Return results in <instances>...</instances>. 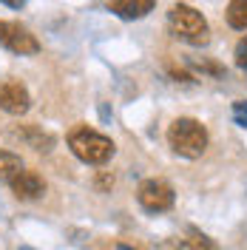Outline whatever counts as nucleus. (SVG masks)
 Segmentation results:
<instances>
[{
    "label": "nucleus",
    "instance_id": "nucleus-1",
    "mask_svg": "<svg viewBox=\"0 0 247 250\" xmlns=\"http://www.w3.org/2000/svg\"><path fill=\"white\" fill-rule=\"evenodd\" d=\"M168 29H170L173 37H179L187 46L199 48V46H207V43H210V26H207V20L202 17V12H196V9L187 6V3L170 6Z\"/></svg>",
    "mask_w": 247,
    "mask_h": 250
},
{
    "label": "nucleus",
    "instance_id": "nucleus-2",
    "mask_svg": "<svg viewBox=\"0 0 247 250\" xmlns=\"http://www.w3.org/2000/svg\"><path fill=\"white\" fill-rule=\"evenodd\" d=\"M168 145L185 159H199L207 151V128L193 117H179L168 128Z\"/></svg>",
    "mask_w": 247,
    "mask_h": 250
},
{
    "label": "nucleus",
    "instance_id": "nucleus-3",
    "mask_svg": "<svg viewBox=\"0 0 247 250\" xmlns=\"http://www.w3.org/2000/svg\"><path fill=\"white\" fill-rule=\"evenodd\" d=\"M68 148L85 165H105L114 156V142L105 134L88 128V125H80V128H74L68 134Z\"/></svg>",
    "mask_w": 247,
    "mask_h": 250
},
{
    "label": "nucleus",
    "instance_id": "nucleus-4",
    "mask_svg": "<svg viewBox=\"0 0 247 250\" xmlns=\"http://www.w3.org/2000/svg\"><path fill=\"white\" fill-rule=\"evenodd\" d=\"M0 46L9 48L12 54L29 57V54H37V51H40V40H37V37H34L23 23H15V20H0Z\"/></svg>",
    "mask_w": 247,
    "mask_h": 250
},
{
    "label": "nucleus",
    "instance_id": "nucleus-5",
    "mask_svg": "<svg viewBox=\"0 0 247 250\" xmlns=\"http://www.w3.org/2000/svg\"><path fill=\"white\" fill-rule=\"evenodd\" d=\"M137 199L148 213H165V210L173 208L176 193H173V188H170L168 182H162V179H145V182L137 188Z\"/></svg>",
    "mask_w": 247,
    "mask_h": 250
},
{
    "label": "nucleus",
    "instance_id": "nucleus-6",
    "mask_svg": "<svg viewBox=\"0 0 247 250\" xmlns=\"http://www.w3.org/2000/svg\"><path fill=\"white\" fill-rule=\"evenodd\" d=\"M0 108L12 117H20L31 108V94L20 80H6L0 83Z\"/></svg>",
    "mask_w": 247,
    "mask_h": 250
},
{
    "label": "nucleus",
    "instance_id": "nucleus-7",
    "mask_svg": "<svg viewBox=\"0 0 247 250\" xmlns=\"http://www.w3.org/2000/svg\"><path fill=\"white\" fill-rule=\"evenodd\" d=\"M9 185H12V193H15L20 202H34V199H40V196L46 193L43 176H40L37 171H26V168L17 173Z\"/></svg>",
    "mask_w": 247,
    "mask_h": 250
},
{
    "label": "nucleus",
    "instance_id": "nucleus-8",
    "mask_svg": "<svg viewBox=\"0 0 247 250\" xmlns=\"http://www.w3.org/2000/svg\"><path fill=\"white\" fill-rule=\"evenodd\" d=\"M156 6V0H111L108 9L123 20H142L145 15H151Z\"/></svg>",
    "mask_w": 247,
    "mask_h": 250
},
{
    "label": "nucleus",
    "instance_id": "nucleus-9",
    "mask_svg": "<svg viewBox=\"0 0 247 250\" xmlns=\"http://www.w3.org/2000/svg\"><path fill=\"white\" fill-rule=\"evenodd\" d=\"M23 171V159L12 151H0V182H12Z\"/></svg>",
    "mask_w": 247,
    "mask_h": 250
},
{
    "label": "nucleus",
    "instance_id": "nucleus-10",
    "mask_svg": "<svg viewBox=\"0 0 247 250\" xmlns=\"http://www.w3.org/2000/svg\"><path fill=\"white\" fill-rule=\"evenodd\" d=\"M17 137L26 140L34 151H51V145H54V137L40 134V128H23V131H17Z\"/></svg>",
    "mask_w": 247,
    "mask_h": 250
},
{
    "label": "nucleus",
    "instance_id": "nucleus-11",
    "mask_svg": "<svg viewBox=\"0 0 247 250\" xmlns=\"http://www.w3.org/2000/svg\"><path fill=\"white\" fill-rule=\"evenodd\" d=\"M225 15H227V23L233 29L247 31V0H230Z\"/></svg>",
    "mask_w": 247,
    "mask_h": 250
},
{
    "label": "nucleus",
    "instance_id": "nucleus-12",
    "mask_svg": "<svg viewBox=\"0 0 247 250\" xmlns=\"http://www.w3.org/2000/svg\"><path fill=\"white\" fill-rule=\"evenodd\" d=\"M193 71H202V74H210V77H225V68L219 62H210V60H190L187 62Z\"/></svg>",
    "mask_w": 247,
    "mask_h": 250
},
{
    "label": "nucleus",
    "instance_id": "nucleus-13",
    "mask_svg": "<svg viewBox=\"0 0 247 250\" xmlns=\"http://www.w3.org/2000/svg\"><path fill=\"white\" fill-rule=\"evenodd\" d=\"M185 248L187 250H213V242L205 233H199V230H190V239H187Z\"/></svg>",
    "mask_w": 247,
    "mask_h": 250
},
{
    "label": "nucleus",
    "instance_id": "nucleus-14",
    "mask_svg": "<svg viewBox=\"0 0 247 250\" xmlns=\"http://www.w3.org/2000/svg\"><path fill=\"white\" fill-rule=\"evenodd\" d=\"M236 65L247 71V34L239 40V43H236Z\"/></svg>",
    "mask_w": 247,
    "mask_h": 250
},
{
    "label": "nucleus",
    "instance_id": "nucleus-15",
    "mask_svg": "<svg viewBox=\"0 0 247 250\" xmlns=\"http://www.w3.org/2000/svg\"><path fill=\"white\" fill-rule=\"evenodd\" d=\"M233 117H236V123L242 125V128H247V103L245 100H236L233 103Z\"/></svg>",
    "mask_w": 247,
    "mask_h": 250
},
{
    "label": "nucleus",
    "instance_id": "nucleus-16",
    "mask_svg": "<svg viewBox=\"0 0 247 250\" xmlns=\"http://www.w3.org/2000/svg\"><path fill=\"white\" fill-rule=\"evenodd\" d=\"M3 6H9V9H23L26 6V0H0Z\"/></svg>",
    "mask_w": 247,
    "mask_h": 250
},
{
    "label": "nucleus",
    "instance_id": "nucleus-17",
    "mask_svg": "<svg viewBox=\"0 0 247 250\" xmlns=\"http://www.w3.org/2000/svg\"><path fill=\"white\" fill-rule=\"evenodd\" d=\"M117 250H134V248H128V245H117Z\"/></svg>",
    "mask_w": 247,
    "mask_h": 250
},
{
    "label": "nucleus",
    "instance_id": "nucleus-18",
    "mask_svg": "<svg viewBox=\"0 0 247 250\" xmlns=\"http://www.w3.org/2000/svg\"><path fill=\"white\" fill-rule=\"evenodd\" d=\"M17 250H34V248H26V245H23V248H17Z\"/></svg>",
    "mask_w": 247,
    "mask_h": 250
}]
</instances>
